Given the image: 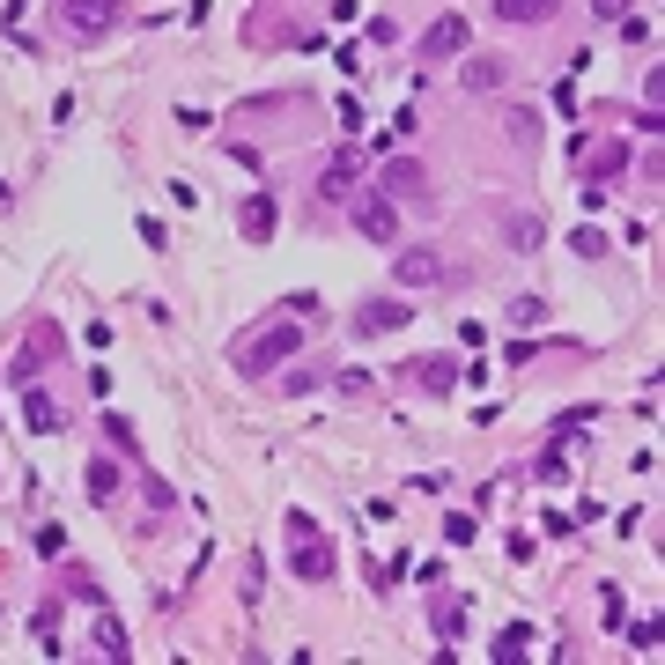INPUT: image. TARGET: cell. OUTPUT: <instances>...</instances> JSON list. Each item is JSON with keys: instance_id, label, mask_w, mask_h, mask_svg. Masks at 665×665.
Returning <instances> with one entry per match:
<instances>
[{"instance_id": "6da1fadb", "label": "cell", "mask_w": 665, "mask_h": 665, "mask_svg": "<svg viewBox=\"0 0 665 665\" xmlns=\"http://www.w3.org/2000/svg\"><path fill=\"white\" fill-rule=\"evenodd\" d=\"M289 355H303V326H266V333H244L237 340V377H274Z\"/></svg>"}, {"instance_id": "7a4b0ae2", "label": "cell", "mask_w": 665, "mask_h": 665, "mask_svg": "<svg viewBox=\"0 0 665 665\" xmlns=\"http://www.w3.org/2000/svg\"><path fill=\"white\" fill-rule=\"evenodd\" d=\"M52 23L67 37H82V45H97V37L126 23V0H52Z\"/></svg>"}, {"instance_id": "3957f363", "label": "cell", "mask_w": 665, "mask_h": 665, "mask_svg": "<svg viewBox=\"0 0 665 665\" xmlns=\"http://www.w3.org/2000/svg\"><path fill=\"white\" fill-rule=\"evenodd\" d=\"M52 348H60V326H52V318H37V326H30V340L8 355V377H15V385H37V370L52 363Z\"/></svg>"}, {"instance_id": "277c9868", "label": "cell", "mask_w": 665, "mask_h": 665, "mask_svg": "<svg viewBox=\"0 0 665 665\" xmlns=\"http://www.w3.org/2000/svg\"><path fill=\"white\" fill-rule=\"evenodd\" d=\"M473 45V30H466V15H436V23L422 30V45H414V52H422V60H459V52Z\"/></svg>"}, {"instance_id": "5b68a950", "label": "cell", "mask_w": 665, "mask_h": 665, "mask_svg": "<svg viewBox=\"0 0 665 665\" xmlns=\"http://www.w3.org/2000/svg\"><path fill=\"white\" fill-rule=\"evenodd\" d=\"M392 281L399 289H429V281H444V259H436L429 244H407V252L392 259Z\"/></svg>"}, {"instance_id": "8992f818", "label": "cell", "mask_w": 665, "mask_h": 665, "mask_svg": "<svg viewBox=\"0 0 665 665\" xmlns=\"http://www.w3.org/2000/svg\"><path fill=\"white\" fill-rule=\"evenodd\" d=\"M355 230H363L370 244H392L399 237V207L385 193H370V200H355Z\"/></svg>"}, {"instance_id": "52a82bcc", "label": "cell", "mask_w": 665, "mask_h": 665, "mask_svg": "<svg viewBox=\"0 0 665 665\" xmlns=\"http://www.w3.org/2000/svg\"><path fill=\"white\" fill-rule=\"evenodd\" d=\"M296 577L303 584H326L333 577V547L318 540V532H296Z\"/></svg>"}, {"instance_id": "ba28073f", "label": "cell", "mask_w": 665, "mask_h": 665, "mask_svg": "<svg viewBox=\"0 0 665 665\" xmlns=\"http://www.w3.org/2000/svg\"><path fill=\"white\" fill-rule=\"evenodd\" d=\"M355 178H363V156H355V148H333V163H326V178H318V193H326V200H348Z\"/></svg>"}, {"instance_id": "9c48e42d", "label": "cell", "mask_w": 665, "mask_h": 665, "mask_svg": "<svg viewBox=\"0 0 665 665\" xmlns=\"http://www.w3.org/2000/svg\"><path fill=\"white\" fill-rule=\"evenodd\" d=\"M23 422L37 429V436H52V429H67V407L52 392H37V385H23Z\"/></svg>"}, {"instance_id": "30bf717a", "label": "cell", "mask_w": 665, "mask_h": 665, "mask_svg": "<svg viewBox=\"0 0 665 665\" xmlns=\"http://www.w3.org/2000/svg\"><path fill=\"white\" fill-rule=\"evenodd\" d=\"M407 303H399V296H385V303H363V311H355V333H399V326H407Z\"/></svg>"}, {"instance_id": "8fae6325", "label": "cell", "mask_w": 665, "mask_h": 665, "mask_svg": "<svg viewBox=\"0 0 665 665\" xmlns=\"http://www.w3.org/2000/svg\"><path fill=\"white\" fill-rule=\"evenodd\" d=\"M274 222H281V207H274V200H266V193H252V200H244V207H237V230H244V237H252V244H266V237H274Z\"/></svg>"}, {"instance_id": "7c38bea8", "label": "cell", "mask_w": 665, "mask_h": 665, "mask_svg": "<svg viewBox=\"0 0 665 665\" xmlns=\"http://www.w3.org/2000/svg\"><path fill=\"white\" fill-rule=\"evenodd\" d=\"M377 185H385L392 200H422V163H407V156H399V163H385V170H377Z\"/></svg>"}, {"instance_id": "4fadbf2b", "label": "cell", "mask_w": 665, "mask_h": 665, "mask_svg": "<svg viewBox=\"0 0 665 665\" xmlns=\"http://www.w3.org/2000/svg\"><path fill=\"white\" fill-rule=\"evenodd\" d=\"M555 8H562V0H496V15H503V23H555Z\"/></svg>"}, {"instance_id": "5bb4252c", "label": "cell", "mask_w": 665, "mask_h": 665, "mask_svg": "<svg viewBox=\"0 0 665 665\" xmlns=\"http://www.w3.org/2000/svg\"><path fill=\"white\" fill-rule=\"evenodd\" d=\"M503 244H510V252H540V244H547L540 215H510V222H503Z\"/></svg>"}, {"instance_id": "9a60e30c", "label": "cell", "mask_w": 665, "mask_h": 665, "mask_svg": "<svg viewBox=\"0 0 665 665\" xmlns=\"http://www.w3.org/2000/svg\"><path fill=\"white\" fill-rule=\"evenodd\" d=\"M503 82H510L503 60H466V89H473V97H488V89H503Z\"/></svg>"}, {"instance_id": "2e32d148", "label": "cell", "mask_w": 665, "mask_h": 665, "mask_svg": "<svg viewBox=\"0 0 665 665\" xmlns=\"http://www.w3.org/2000/svg\"><path fill=\"white\" fill-rule=\"evenodd\" d=\"M89 643H97V658H111V665H126L133 651H126V629H119V621H97V636H89Z\"/></svg>"}, {"instance_id": "e0dca14e", "label": "cell", "mask_w": 665, "mask_h": 665, "mask_svg": "<svg viewBox=\"0 0 665 665\" xmlns=\"http://www.w3.org/2000/svg\"><path fill=\"white\" fill-rule=\"evenodd\" d=\"M429 621H436V636L451 643V636L466 629V599H436V606H429Z\"/></svg>"}, {"instance_id": "ac0fdd59", "label": "cell", "mask_w": 665, "mask_h": 665, "mask_svg": "<svg viewBox=\"0 0 665 665\" xmlns=\"http://www.w3.org/2000/svg\"><path fill=\"white\" fill-rule=\"evenodd\" d=\"M621 170H629V148H621V141H606L599 156H592V185H606V178H621Z\"/></svg>"}, {"instance_id": "d6986e66", "label": "cell", "mask_w": 665, "mask_h": 665, "mask_svg": "<svg viewBox=\"0 0 665 665\" xmlns=\"http://www.w3.org/2000/svg\"><path fill=\"white\" fill-rule=\"evenodd\" d=\"M89 496H97V503L119 496V466H111V459H89Z\"/></svg>"}, {"instance_id": "ffe728a7", "label": "cell", "mask_w": 665, "mask_h": 665, "mask_svg": "<svg viewBox=\"0 0 665 665\" xmlns=\"http://www.w3.org/2000/svg\"><path fill=\"white\" fill-rule=\"evenodd\" d=\"M525 643H532V629H525V621H510V629L496 636V658H503V665H518V658H525Z\"/></svg>"}, {"instance_id": "44dd1931", "label": "cell", "mask_w": 665, "mask_h": 665, "mask_svg": "<svg viewBox=\"0 0 665 665\" xmlns=\"http://www.w3.org/2000/svg\"><path fill=\"white\" fill-rule=\"evenodd\" d=\"M422 385H429V392H451V385H459V363H451V355H436V363H422Z\"/></svg>"}, {"instance_id": "7402d4cb", "label": "cell", "mask_w": 665, "mask_h": 665, "mask_svg": "<svg viewBox=\"0 0 665 665\" xmlns=\"http://www.w3.org/2000/svg\"><path fill=\"white\" fill-rule=\"evenodd\" d=\"M510 141H518V148H532V141H540V111H510Z\"/></svg>"}, {"instance_id": "603a6c76", "label": "cell", "mask_w": 665, "mask_h": 665, "mask_svg": "<svg viewBox=\"0 0 665 665\" xmlns=\"http://www.w3.org/2000/svg\"><path fill=\"white\" fill-rule=\"evenodd\" d=\"M510 326H547V303L540 296H518V303H510Z\"/></svg>"}, {"instance_id": "cb8c5ba5", "label": "cell", "mask_w": 665, "mask_h": 665, "mask_svg": "<svg viewBox=\"0 0 665 665\" xmlns=\"http://www.w3.org/2000/svg\"><path fill=\"white\" fill-rule=\"evenodd\" d=\"M281 385H289V392H318V385H326V363H303V370H289V377H281Z\"/></svg>"}, {"instance_id": "d4e9b609", "label": "cell", "mask_w": 665, "mask_h": 665, "mask_svg": "<svg viewBox=\"0 0 665 665\" xmlns=\"http://www.w3.org/2000/svg\"><path fill=\"white\" fill-rule=\"evenodd\" d=\"M569 244H577V259H599V252H606V230H592V222H584Z\"/></svg>"}, {"instance_id": "484cf974", "label": "cell", "mask_w": 665, "mask_h": 665, "mask_svg": "<svg viewBox=\"0 0 665 665\" xmlns=\"http://www.w3.org/2000/svg\"><path fill=\"white\" fill-rule=\"evenodd\" d=\"M289 318H326V303H318V289H296V296H289Z\"/></svg>"}, {"instance_id": "4316f807", "label": "cell", "mask_w": 665, "mask_h": 665, "mask_svg": "<svg viewBox=\"0 0 665 665\" xmlns=\"http://www.w3.org/2000/svg\"><path fill=\"white\" fill-rule=\"evenodd\" d=\"M67 592L82 599V606H104V592H97V577H89V569H82V577H67Z\"/></svg>"}, {"instance_id": "83f0119b", "label": "cell", "mask_w": 665, "mask_h": 665, "mask_svg": "<svg viewBox=\"0 0 665 665\" xmlns=\"http://www.w3.org/2000/svg\"><path fill=\"white\" fill-rule=\"evenodd\" d=\"M141 496L156 503V510H170V503H178V496H170V481H156V473H141Z\"/></svg>"}, {"instance_id": "f1b7e54d", "label": "cell", "mask_w": 665, "mask_h": 665, "mask_svg": "<svg viewBox=\"0 0 665 665\" xmlns=\"http://www.w3.org/2000/svg\"><path fill=\"white\" fill-rule=\"evenodd\" d=\"M37 555H67V532L60 525H37Z\"/></svg>"}, {"instance_id": "f546056e", "label": "cell", "mask_w": 665, "mask_h": 665, "mask_svg": "<svg viewBox=\"0 0 665 665\" xmlns=\"http://www.w3.org/2000/svg\"><path fill=\"white\" fill-rule=\"evenodd\" d=\"M104 429H111V444H119V451H141V444H133V429H126V414H104Z\"/></svg>"}, {"instance_id": "4dcf8cb0", "label": "cell", "mask_w": 665, "mask_h": 665, "mask_svg": "<svg viewBox=\"0 0 665 665\" xmlns=\"http://www.w3.org/2000/svg\"><path fill=\"white\" fill-rule=\"evenodd\" d=\"M532 473H540V481H569V459H562V451H547V459L532 466Z\"/></svg>"}, {"instance_id": "1f68e13d", "label": "cell", "mask_w": 665, "mask_h": 665, "mask_svg": "<svg viewBox=\"0 0 665 665\" xmlns=\"http://www.w3.org/2000/svg\"><path fill=\"white\" fill-rule=\"evenodd\" d=\"M473 532H481V525H473V518H444V540H451V547H466Z\"/></svg>"}, {"instance_id": "d6a6232c", "label": "cell", "mask_w": 665, "mask_h": 665, "mask_svg": "<svg viewBox=\"0 0 665 665\" xmlns=\"http://www.w3.org/2000/svg\"><path fill=\"white\" fill-rule=\"evenodd\" d=\"M592 8L606 15V23H614V15H629V0H592Z\"/></svg>"}]
</instances>
